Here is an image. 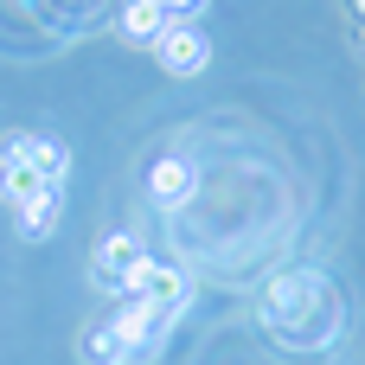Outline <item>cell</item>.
Wrapping results in <instances>:
<instances>
[{
    "label": "cell",
    "instance_id": "obj_1",
    "mask_svg": "<svg viewBox=\"0 0 365 365\" xmlns=\"http://www.w3.org/2000/svg\"><path fill=\"white\" fill-rule=\"evenodd\" d=\"M141 269H148V250H141V237H128V231H115V237H103L96 244V289L103 295H135V282H141Z\"/></svg>",
    "mask_w": 365,
    "mask_h": 365
},
{
    "label": "cell",
    "instance_id": "obj_9",
    "mask_svg": "<svg viewBox=\"0 0 365 365\" xmlns=\"http://www.w3.org/2000/svg\"><path fill=\"white\" fill-rule=\"evenodd\" d=\"M83 359H90V365H128L135 353L115 340V327H109V321H96V327L83 334Z\"/></svg>",
    "mask_w": 365,
    "mask_h": 365
},
{
    "label": "cell",
    "instance_id": "obj_6",
    "mask_svg": "<svg viewBox=\"0 0 365 365\" xmlns=\"http://www.w3.org/2000/svg\"><path fill=\"white\" fill-rule=\"evenodd\" d=\"M192 186H199V167H192L186 154H167V160H154V173H148L154 205H186V199H192Z\"/></svg>",
    "mask_w": 365,
    "mask_h": 365
},
{
    "label": "cell",
    "instance_id": "obj_2",
    "mask_svg": "<svg viewBox=\"0 0 365 365\" xmlns=\"http://www.w3.org/2000/svg\"><path fill=\"white\" fill-rule=\"evenodd\" d=\"M154 58H160V71H167V77H199V71L212 64V45H205V32H199V26L173 19V26L154 38Z\"/></svg>",
    "mask_w": 365,
    "mask_h": 365
},
{
    "label": "cell",
    "instance_id": "obj_3",
    "mask_svg": "<svg viewBox=\"0 0 365 365\" xmlns=\"http://www.w3.org/2000/svg\"><path fill=\"white\" fill-rule=\"evenodd\" d=\"M167 321H173V314H160V308H154L148 295H122V302H115V314H109L115 340H122V346H128L135 359H141V353H148V346L160 340V327H167Z\"/></svg>",
    "mask_w": 365,
    "mask_h": 365
},
{
    "label": "cell",
    "instance_id": "obj_5",
    "mask_svg": "<svg viewBox=\"0 0 365 365\" xmlns=\"http://www.w3.org/2000/svg\"><path fill=\"white\" fill-rule=\"evenodd\" d=\"M135 295H148V302H154L160 314H180V308L192 302V276H186L180 263H154V257H148V269H141Z\"/></svg>",
    "mask_w": 365,
    "mask_h": 365
},
{
    "label": "cell",
    "instance_id": "obj_4",
    "mask_svg": "<svg viewBox=\"0 0 365 365\" xmlns=\"http://www.w3.org/2000/svg\"><path fill=\"white\" fill-rule=\"evenodd\" d=\"M0 160H26L38 180H51V186H64V173H71V154H64V141H51V135H0Z\"/></svg>",
    "mask_w": 365,
    "mask_h": 365
},
{
    "label": "cell",
    "instance_id": "obj_8",
    "mask_svg": "<svg viewBox=\"0 0 365 365\" xmlns=\"http://www.w3.org/2000/svg\"><path fill=\"white\" fill-rule=\"evenodd\" d=\"M167 26H173V19H167V6H160V0H128V6H122V38L154 45Z\"/></svg>",
    "mask_w": 365,
    "mask_h": 365
},
{
    "label": "cell",
    "instance_id": "obj_7",
    "mask_svg": "<svg viewBox=\"0 0 365 365\" xmlns=\"http://www.w3.org/2000/svg\"><path fill=\"white\" fill-rule=\"evenodd\" d=\"M58 186L51 180H38L26 160H0V199L13 205V212H26V205H38V199H51Z\"/></svg>",
    "mask_w": 365,
    "mask_h": 365
},
{
    "label": "cell",
    "instance_id": "obj_12",
    "mask_svg": "<svg viewBox=\"0 0 365 365\" xmlns=\"http://www.w3.org/2000/svg\"><path fill=\"white\" fill-rule=\"evenodd\" d=\"M353 6H359V19H365V0H353Z\"/></svg>",
    "mask_w": 365,
    "mask_h": 365
},
{
    "label": "cell",
    "instance_id": "obj_11",
    "mask_svg": "<svg viewBox=\"0 0 365 365\" xmlns=\"http://www.w3.org/2000/svg\"><path fill=\"white\" fill-rule=\"evenodd\" d=\"M160 6H167V19H186V13H192V6H205V0H160Z\"/></svg>",
    "mask_w": 365,
    "mask_h": 365
},
{
    "label": "cell",
    "instance_id": "obj_10",
    "mask_svg": "<svg viewBox=\"0 0 365 365\" xmlns=\"http://www.w3.org/2000/svg\"><path fill=\"white\" fill-rule=\"evenodd\" d=\"M13 225H19V237H26V244H45V237L58 231V192H51V199H38V205H26V212H13Z\"/></svg>",
    "mask_w": 365,
    "mask_h": 365
}]
</instances>
